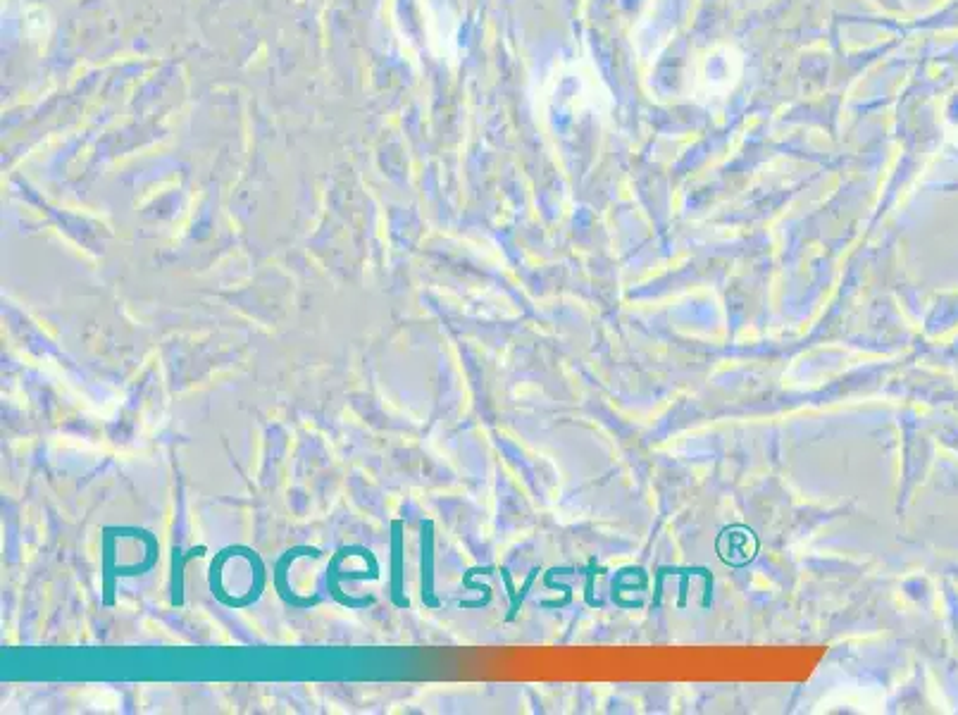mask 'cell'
Wrapping results in <instances>:
<instances>
[{
    "label": "cell",
    "instance_id": "1",
    "mask_svg": "<svg viewBox=\"0 0 958 715\" xmlns=\"http://www.w3.org/2000/svg\"><path fill=\"white\" fill-rule=\"evenodd\" d=\"M742 74V51L730 43H718L694 58L687 77V93L696 105L713 110L730 98V93L742 82Z\"/></svg>",
    "mask_w": 958,
    "mask_h": 715
},
{
    "label": "cell",
    "instance_id": "5",
    "mask_svg": "<svg viewBox=\"0 0 958 715\" xmlns=\"http://www.w3.org/2000/svg\"><path fill=\"white\" fill-rule=\"evenodd\" d=\"M420 542H422V603L425 608H439L441 601L434 596V522H420Z\"/></svg>",
    "mask_w": 958,
    "mask_h": 715
},
{
    "label": "cell",
    "instance_id": "2",
    "mask_svg": "<svg viewBox=\"0 0 958 715\" xmlns=\"http://www.w3.org/2000/svg\"><path fill=\"white\" fill-rule=\"evenodd\" d=\"M346 556H360V558H363V561H367V563H377L375 553L367 549V546H358V544L341 546V549L337 551V556H334L332 561H329V568H327L329 596H332V599L337 601V603H341V606L353 608V611H360V608L375 606V601H377L375 596H360V599H353V596H344V594H341V587H339V565H341V561H344Z\"/></svg>",
    "mask_w": 958,
    "mask_h": 715
},
{
    "label": "cell",
    "instance_id": "4",
    "mask_svg": "<svg viewBox=\"0 0 958 715\" xmlns=\"http://www.w3.org/2000/svg\"><path fill=\"white\" fill-rule=\"evenodd\" d=\"M403 527L401 518L391 522V603L401 611H408L410 599L406 596V572H403Z\"/></svg>",
    "mask_w": 958,
    "mask_h": 715
},
{
    "label": "cell",
    "instance_id": "3",
    "mask_svg": "<svg viewBox=\"0 0 958 715\" xmlns=\"http://www.w3.org/2000/svg\"><path fill=\"white\" fill-rule=\"evenodd\" d=\"M301 556H313V558H320L322 556V551L320 549H315V546H294V549H289V551H284L282 553V558H279L277 561V568H275V584H277V592H279V599H282L286 606H291V608H313L317 606V603H320V596H313V599H301V596H298L294 589H291V584L289 580H286V577H289V565L296 561V558H301Z\"/></svg>",
    "mask_w": 958,
    "mask_h": 715
},
{
    "label": "cell",
    "instance_id": "6",
    "mask_svg": "<svg viewBox=\"0 0 958 715\" xmlns=\"http://www.w3.org/2000/svg\"><path fill=\"white\" fill-rule=\"evenodd\" d=\"M205 546H196V549H191L189 551V556L186 558H179V549H174L172 553V561H174V580H172V606H182L184 603V580H182V570H184V565L186 561H191V558H201L205 556Z\"/></svg>",
    "mask_w": 958,
    "mask_h": 715
}]
</instances>
